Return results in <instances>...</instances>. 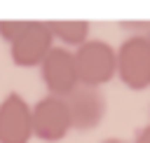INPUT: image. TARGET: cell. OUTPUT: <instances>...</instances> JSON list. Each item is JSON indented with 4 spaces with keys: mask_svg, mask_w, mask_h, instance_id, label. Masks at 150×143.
I'll return each instance as SVG.
<instances>
[{
    "mask_svg": "<svg viewBox=\"0 0 150 143\" xmlns=\"http://www.w3.org/2000/svg\"><path fill=\"white\" fill-rule=\"evenodd\" d=\"M73 54L80 84L101 87L112 77H117V47H112L110 42L87 40L84 45L73 49Z\"/></svg>",
    "mask_w": 150,
    "mask_h": 143,
    "instance_id": "cell-1",
    "label": "cell"
},
{
    "mask_svg": "<svg viewBox=\"0 0 150 143\" xmlns=\"http://www.w3.org/2000/svg\"><path fill=\"white\" fill-rule=\"evenodd\" d=\"M117 77L131 91L150 87V42L148 35H131L117 47Z\"/></svg>",
    "mask_w": 150,
    "mask_h": 143,
    "instance_id": "cell-2",
    "label": "cell"
},
{
    "mask_svg": "<svg viewBox=\"0 0 150 143\" xmlns=\"http://www.w3.org/2000/svg\"><path fill=\"white\" fill-rule=\"evenodd\" d=\"M52 47H54V38L49 23L28 19L23 30L9 42V56L19 68H35V66L40 68V63L52 52Z\"/></svg>",
    "mask_w": 150,
    "mask_h": 143,
    "instance_id": "cell-3",
    "label": "cell"
},
{
    "mask_svg": "<svg viewBox=\"0 0 150 143\" xmlns=\"http://www.w3.org/2000/svg\"><path fill=\"white\" fill-rule=\"evenodd\" d=\"M68 115H70V129L75 131H91L96 129L108 110V101L101 87L91 84H77L66 98Z\"/></svg>",
    "mask_w": 150,
    "mask_h": 143,
    "instance_id": "cell-4",
    "label": "cell"
},
{
    "mask_svg": "<svg viewBox=\"0 0 150 143\" xmlns=\"http://www.w3.org/2000/svg\"><path fill=\"white\" fill-rule=\"evenodd\" d=\"M40 75H42V82H45V87H47V91L52 96L66 98L80 84L73 49H66L61 45H54L52 52L40 63Z\"/></svg>",
    "mask_w": 150,
    "mask_h": 143,
    "instance_id": "cell-5",
    "label": "cell"
},
{
    "mask_svg": "<svg viewBox=\"0 0 150 143\" xmlns=\"http://www.w3.org/2000/svg\"><path fill=\"white\" fill-rule=\"evenodd\" d=\"M33 113V136L45 143H56L68 136L70 131V115L63 98L47 94L38 103L30 105Z\"/></svg>",
    "mask_w": 150,
    "mask_h": 143,
    "instance_id": "cell-6",
    "label": "cell"
},
{
    "mask_svg": "<svg viewBox=\"0 0 150 143\" xmlns=\"http://www.w3.org/2000/svg\"><path fill=\"white\" fill-rule=\"evenodd\" d=\"M33 113L19 91H9L0 101V143H30Z\"/></svg>",
    "mask_w": 150,
    "mask_h": 143,
    "instance_id": "cell-7",
    "label": "cell"
},
{
    "mask_svg": "<svg viewBox=\"0 0 150 143\" xmlns=\"http://www.w3.org/2000/svg\"><path fill=\"white\" fill-rule=\"evenodd\" d=\"M49 23V30H52V38L61 42V47H80L89 40V30H91V23L84 21V19H54V21H47Z\"/></svg>",
    "mask_w": 150,
    "mask_h": 143,
    "instance_id": "cell-8",
    "label": "cell"
},
{
    "mask_svg": "<svg viewBox=\"0 0 150 143\" xmlns=\"http://www.w3.org/2000/svg\"><path fill=\"white\" fill-rule=\"evenodd\" d=\"M23 26H26V19L23 21H19V19H2L0 21V38L7 40V42H12L23 30Z\"/></svg>",
    "mask_w": 150,
    "mask_h": 143,
    "instance_id": "cell-9",
    "label": "cell"
},
{
    "mask_svg": "<svg viewBox=\"0 0 150 143\" xmlns=\"http://www.w3.org/2000/svg\"><path fill=\"white\" fill-rule=\"evenodd\" d=\"M131 143H150V124L141 127V129L136 131V138H134Z\"/></svg>",
    "mask_w": 150,
    "mask_h": 143,
    "instance_id": "cell-10",
    "label": "cell"
},
{
    "mask_svg": "<svg viewBox=\"0 0 150 143\" xmlns=\"http://www.w3.org/2000/svg\"><path fill=\"white\" fill-rule=\"evenodd\" d=\"M101 143H129V141H124V138H105Z\"/></svg>",
    "mask_w": 150,
    "mask_h": 143,
    "instance_id": "cell-11",
    "label": "cell"
},
{
    "mask_svg": "<svg viewBox=\"0 0 150 143\" xmlns=\"http://www.w3.org/2000/svg\"><path fill=\"white\" fill-rule=\"evenodd\" d=\"M145 35H148V42H150V30H148V33H145Z\"/></svg>",
    "mask_w": 150,
    "mask_h": 143,
    "instance_id": "cell-12",
    "label": "cell"
}]
</instances>
